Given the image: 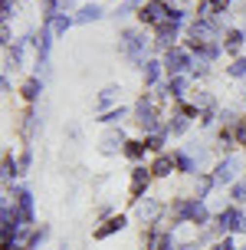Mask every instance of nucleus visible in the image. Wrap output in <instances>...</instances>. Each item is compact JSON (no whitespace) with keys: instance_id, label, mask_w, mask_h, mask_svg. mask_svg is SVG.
<instances>
[{"instance_id":"42","label":"nucleus","mask_w":246,"mask_h":250,"mask_svg":"<svg viewBox=\"0 0 246 250\" xmlns=\"http://www.w3.org/2000/svg\"><path fill=\"white\" fill-rule=\"evenodd\" d=\"M210 250H236V244H233V237H220L217 244H210Z\"/></svg>"},{"instance_id":"12","label":"nucleus","mask_w":246,"mask_h":250,"mask_svg":"<svg viewBox=\"0 0 246 250\" xmlns=\"http://www.w3.org/2000/svg\"><path fill=\"white\" fill-rule=\"evenodd\" d=\"M243 43H246V30L243 26H230L227 37H223V53L230 60H236V56H243Z\"/></svg>"},{"instance_id":"35","label":"nucleus","mask_w":246,"mask_h":250,"mask_svg":"<svg viewBox=\"0 0 246 250\" xmlns=\"http://www.w3.org/2000/svg\"><path fill=\"white\" fill-rule=\"evenodd\" d=\"M227 76H233V79H246V56H236V60L227 66Z\"/></svg>"},{"instance_id":"5","label":"nucleus","mask_w":246,"mask_h":250,"mask_svg":"<svg viewBox=\"0 0 246 250\" xmlns=\"http://www.w3.org/2000/svg\"><path fill=\"white\" fill-rule=\"evenodd\" d=\"M240 168H243V162L230 151V155H223L220 162L213 165V171H210V175H213L217 188H233L236 181H240Z\"/></svg>"},{"instance_id":"11","label":"nucleus","mask_w":246,"mask_h":250,"mask_svg":"<svg viewBox=\"0 0 246 250\" xmlns=\"http://www.w3.org/2000/svg\"><path fill=\"white\" fill-rule=\"evenodd\" d=\"M164 60H158V56H151V60L141 66V79H145V89H158L161 83H164Z\"/></svg>"},{"instance_id":"26","label":"nucleus","mask_w":246,"mask_h":250,"mask_svg":"<svg viewBox=\"0 0 246 250\" xmlns=\"http://www.w3.org/2000/svg\"><path fill=\"white\" fill-rule=\"evenodd\" d=\"M217 188V181H213V175H207V171H200L197 175V181H194V198H200V201H207V194Z\"/></svg>"},{"instance_id":"36","label":"nucleus","mask_w":246,"mask_h":250,"mask_svg":"<svg viewBox=\"0 0 246 250\" xmlns=\"http://www.w3.org/2000/svg\"><path fill=\"white\" fill-rule=\"evenodd\" d=\"M240 119H243V115L233 112V109H220V125H223V128H236Z\"/></svg>"},{"instance_id":"30","label":"nucleus","mask_w":246,"mask_h":250,"mask_svg":"<svg viewBox=\"0 0 246 250\" xmlns=\"http://www.w3.org/2000/svg\"><path fill=\"white\" fill-rule=\"evenodd\" d=\"M145 145H148L151 155H161L164 145H168V128H164V132H154V135H145Z\"/></svg>"},{"instance_id":"10","label":"nucleus","mask_w":246,"mask_h":250,"mask_svg":"<svg viewBox=\"0 0 246 250\" xmlns=\"http://www.w3.org/2000/svg\"><path fill=\"white\" fill-rule=\"evenodd\" d=\"M164 211H168V208H164L161 201H151V198H145V201H138V204H135V214L145 221L148 227L161 224V221H164Z\"/></svg>"},{"instance_id":"47","label":"nucleus","mask_w":246,"mask_h":250,"mask_svg":"<svg viewBox=\"0 0 246 250\" xmlns=\"http://www.w3.org/2000/svg\"><path fill=\"white\" fill-rule=\"evenodd\" d=\"M213 3H217L220 10H230V7H233V0H213Z\"/></svg>"},{"instance_id":"39","label":"nucleus","mask_w":246,"mask_h":250,"mask_svg":"<svg viewBox=\"0 0 246 250\" xmlns=\"http://www.w3.org/2000/svg\"><path fill=\"white\" fill-rule=\"evenodd\" d=\"M230 198H233V204H246V181H243V178L230 188Z\"/></svg>"},{"instance_id":"2","label":"nucleus","mask_w":246,"mask_h":250,"mask_svg":"<svg viewBox=\"0 0 246 250\" xmlns=\"http://www.w3.org/2000/svg\"><path fill=\"white\" fill-rule=\"evenodd\" d=\"M118 46H122V53H125V60L132 62V66H145L151 56H148V50L154 46V40H148L145 37V30H135V26H125L122 33H118Z\"/></svg>"},{"instance_id":"8","label":"nucleus","mask_w":246,"mask_h":250,"mask_svg":"<svg viewBox=\"0 0 246 250\" xmlns=\"http://www.w3.org/2000/svg\"><path fill=\"white\" fill-rule=\"evenodd\" d=\"M154 175H151V165H135L132 168V204L148 198V188H151Z\"/></svg>"},{"instance_id":"18","label":"nucleus","mask_w":246,"mask_h":250,"mask_svg":"<svg viewBox=\"0 0 246 250\" xmlns=\"http://www.w3.org/2000/svg\"><path fill=\"white\" fill-rule=\"evenodd\" d=\"M53 40H56L53 26L43 23V26H39V37H37V62H49V53H53Z\"/></svg>"},{"instance_id":"6","label":"nucleus","mask_w":246,"mask_h":250,"mask_svg":"<svg viewBox=\"0 0 246 250\" xmlns=\"http://www.w3.org/2000/svg\"><path fill=\"white\" fill-rule=\"evenodd\" d=\"M161 60H164V73H168V76H190L194 53L187 50V46H171Z\"/></svg>"},{"instance_id":"24","label":"nucleus","mask_w":246,"mask_h":250,"mask_svg":"<svg viewBox=\"0 0 246 250\" xmlns=\"http://www.w3.org/2000/svg\"><path fill=\"white\" fill-rule=\"evenodd\" d=\"M145 151H148V145H145V138H128V145H125V158L128 162H135V165H141V158H145Z\"/></svg>"},{"instance_id":"4","label":"nucleus","mask_w":246,"mask_h":250,"mask_svg":"<svg viewBox=\"0 0 246 250\" xmlns=\"http://www.w3.org/2000/svg\"><path fill=\"white\" fill-rule=\"evenodd\" d=\"M138 23L148 26V30H158L161 23H168V17H171V3L168 0H148L138 7Z\"/></svg>"},{"instance_id":"14","label":"nucleus","mask_w":246,"mask_h":250,"mask_svg":"<svg viewBox=\"0 0 246 250\" xmlns=\"http://www.w3.org/2000/svg\"><path fill=\"white\" fill-rule=\"evenodd\" d=\"M39 128H43V115H39L37 105H26V112H23V122H20V132H23L26 142H33V135H37Z\"/></svg>"},{"instance_id":"29","label":"nucleus","mask_w":246,"mask_h":250,"mask_svg":"<svg viewBox=\"0 0 246 250\" xmlns=\"http://www.w3.org/2000/svg\"><path fill=\"white\" fill-rule=\"evenodd\" d=\"M236 145V135H233V128H217V148L223 151V155H230V148Z\"/></svg>"},{"instance_id":"17","label":"nucleus","mask_w":246,"mask_h":250,"mask_svg":"<svg viewBox=\"0 0 246 250\" xmlns=\"http://www.w3.org/2000/svg\"><path fill=\"white\" fill-rule=\"evenodd\" d=\"M125 145H128V135L122 132V125H112L109 132L102 135V151H125Z\"/></svg>"},{"instance_id":"21","label":"nucleus","mask_w":246,"mask_h":250,"mask_svg":"<svg viewBox=\"0 0 246 250\" xmlns=\"http://www.w3.org/2000/svg\"><path fill=\"white\" fill-rule=\"evenodd\" d=\"M210 221H213V217H210L207 204H204L200 198H194V201H190V224L204 230V227H210Z\"/></svg>"},{"instance_id":"22","label":"nucleus","mask_w":246,"mask_h":250,"mask_svg":"<svg viewBox=\"0 0 246 250\" xmlns=\"http://www.w3.org/2000/svg\"><path fill=\"white\" fill-rule=\"evenodd\" d=\"M220 56H223V43H207V46H200V50L194 53V60L204 62V66H213Z\"/></svg>"},{"instance_id":"1","label":"nucleus","mask_w":246,"mask_h":250,"mask_svg":"<svg viewBox=\"0 0 246 250\" xmlns=\"http://www.w3.org/2000/svg\"><path fill=\"white\" fill-rule=\"evenodd\" d=\"M158 105H161V102L154 99V92H141V96H138V102L132 105V119H135V125L141 128V138L168 128V122H161L164 115H161Z\"/></svg>"},{"instance_id":"28","label":"nucleus","mask_w":246,"mask_h":250,"mask_svg":"<svg viewBox=\"0 0 246 250\" xmlns=\"http://www.w3.org/2000/svg\"><path fill=\"white\" fill-rule=\"evenodd\" d=\"M128 115H132V109L118 105V109H109V112H102V115H98V122H102V125H109V128H112V125H122L125 119H128Z\"/></svg>"},{"instance_id":"19","label":"nucleus","mask_w":246,"mask_h":250,"mask_svg":"<svg viewBox=\"0 0 246 250\" xmlns=\"http://www.w3.org/2000/svg\"><path fill=\"white\" fill-rule=\"evenodd\" d=\"M43 86H46V79H39V76H30V79H23L20 96H23L26 105H37V102H39V92H43Z\"/></svg>"},{"instance_id":"43","label":"nucleus","mask_w":246,"mask_h":250,"mask_svg":"<svg viewBox=\"0 0 246 250\" xmlns=\"http://www.w3.org/2000/svg\"><path fill=\"white\" fill-rule=\"evenodd\" d=\"M30 165H33V148L26 145V148H23V155H20V168H23V171H30Z\"/></svg>"},{"instance_id":"50","label":"nucleus","mask_w":246,"mask_h":250,"mask_svg":"<svg viewBox=\"0 0 246 250\" xmlns=\"http://www.w3.org/2000/svg\"><path fill=\"white\" fill-rule=\"evenodd\" d=\"M236 250H246V247H236Z\"/></svg>"},{"instance_id":"9","label":"nucleus","mask_w":246,"mask_h":250,"mask_svg":"<svg viewBox=\"0 0 246 250\" xmlns=\"http://www.w3.org/2000/svg\"><path fill=\"white\" fill-rule=\"evenodd\" d=\"M177 40H181V23H174V20H168V23H161L158 30H154V50L168 53L171 46H181Z\"/></svg>"},{"instance_id":"48","label":"nucleus","mask_w":246,"mask_h":250,"mask_svg":"<svg viewBox=\"0 0 246 250\" xmlns=\"http://www.w3.org/2000/svg\"><path fill=\"white\" fill-rule=\"evenodd\" d=\"M132 3H135V7H141V3H148V0H132Z\"/></svg>"},{"instance_id":"15","label":"nucleus","mask_w":246,"mask_h":250,"mask_svg":"<svg viewBox=\"0 0 246 250\" xmlns=\"http://www.w3.org/2000/svg\"><path fill=\"white\" fill-rule=\"evenodd\" d=\"M174 162H177L181 175H200V162L190 148H174Z\"/></svg>"},{"instance_id":"27","label":"nucleus","mask_w":246,"mask_h":250,"mask_svg":"<svg viewBox=\"0 0 246 250\" xmlns=\"http://www.w3.org/2000/svg\"><path fill=\"white\" fill-rule=\"evenodd\" d=\"M49 26H53V33H56V37H66V33L76 26V13H56Z\"/></svg>"},{"instance_id":"46","label":"nucleus","mask_w":246,"mask_h":250,"mask_svg":"<svg viewBox=\"0 0 246 250\" xmlns=\"http://www.w3.org/2000/svg\"><path fill=\"white\" fill-rule=\"evenodd\" d=\"M76 10V0H62V13H73Z\"/></svg>"},{"instance_id":"38","label":"nucleus","mask_w":246,"mask_h":250,"mask_svg":"<svg viewBox=\"0 0 246 250\" xmlns=\"http://www.w3.org/2000/svg\"><path fill=\"white\" fill-rule=\"evenodd\" d=\"M217 122H220V109H204V112H200V125H204V128H213Z\"/></svg>"},{"instance_id":"37","label":"nucleus","mask_w":246,"mask_h":250,"mask_svg":"<svg viewBox=\"0 0 246 250\" xmlns=\"http://www.w3.org/2000/svg\"><path fill=\"white\" fill-rule=\"evenodd\" d=\"M190 102H194L200 112H204V109H217V102H213V96H210V92H197V96H194Z\"/></svg>"},{"instance_id":"40","label":"nucleus","mask_w":246,"mask_h":250,"mask_svg":"<svg viewBox=\"0 0 246 250\" xmlns=\"http://www.w3.org/2000/svg\"><path fill=\"white\" fill-rule=\"evenodd\" d=\"M13 43H17V40H13V33H10V23H0V46L10 50Z\"/></svg>"},{"instance_id":"44","label":"nucleus","mask_w":246,"mask_h":250,"mask_svg":"<svg viewBox=\"0 0 246 250\" xmlns=\"http://www.w3.org/2000/svg\"><path fill=\"white\" fill-rule=\"evenodd\" d=\"M109 217H112V208H109V204H102V208H98V221H109Z\"/></svg>"},{"instance_id":"23","label":"nucleus","mask_w":246,"mask_h":250,"mask_svg":"<svg viewBox=\"0 0 246 250\" xmlns=\"http://www.w3.org/2000/svg\"><path fill=\"white\" fill-rule=\"evenodd\" d=\"M102 17H105V10H102L98 3H82V7L76 10V23H95Z\"/></svg>"},{"instance_id":"32","label":"nucleus","mask_w":246,"mask_h":250,"mask_svg":"<svg viewBox=\"0 0 246 250\" xmlns=\"http://www.w3.org/2000/svg\"><path fill=\"white\" fill-rule=\"evenodd\" d=\"M217 13H220V7H217L213 0H200V3H197V10H194V17H197V20H213Z\"/></svg>"},{"instance_id":"20","label":"nucleus","mask_w":246,"mask_h":250,"mask_svg":"<svg viewBox=\"0 0 246 250\" xmlns=\"http://www.w3.org/2000/svg\"><path fill=\"white\" fill-rule=\"evenodd\" d=\"M23 175V168H20V158H13L10 151L3 155V171H0V178H3V185L10 188V185H17V178Z\"/></svg>"},{"instance_id":"45","label":"nucleus","mask_w":246,"mask_h":250,"mask_svg":"<svg viewBox=\"0 0 246 250\" xmlns=\"http://www.w3.org/2000/svg\"><path fill=\"white\" fill-rule=\"evenodd\" d=\"M0 86H3V92H13V86H10V76H7V73L0 76Z\"/></svg>"},{"instance_id":"34","label":"nucleus","mask_w":246,"mask_h":250,"mask_svg":"<svg viewBox=\"0 0 246 250\" xmlns=\"http://www.w3.org/2000/svg\"><path fill=\"white\" fill-rule=\"evenodd\" d=\"M49 237V227L46 224H39V227H33V234H30V244H26V250H39L43 247V240Z\"/></svg>"},{"instance_id":"33","label":"nucleus","mask_w":246,"mask_h":250,"mask_svg":"<svg viewBox=\"0 0 246 250\" xmlns=\"http://www.w3.org/2000/svg\"><path fill=\"white\" fill-rule=\"evenodd\" d=\"M39 10H43V23H53V17L62 13V0H39Z\"/></svg>"},{"instance_id":"31","label":"nucleus","mask_w":246,"mask_h":250,"mask_svg":"<svg viewBox=\"0 0 246 250\" xmlns=\"http://www.w3.org/2000/svg\"><path fill=\"white\" fill-rule=\"evenodd\" d=\"M115 92H118L115 86H105L102 92H98V102H95L98 112H109V109H115Z\"/></svg>"},{"instance_id":"41","label":"nucleus","mask_w":246,"mask_h":250,"mask_svg":"<svg viewBox=\"0 0 246 250\" xmlns=\"http://www.w3.org/2000/svg\"><path fill=\"white\" fill-rule=\"evenodd\" d=\"M233 135H236V145H243L246 148V115L236 122V128H233Z\"/></svg>"},{"instance_id":"7","label":"nucleus","mask_w":246,"mask_h":250,"mask_svg":"<svg viewBox=\"0 0 246 250\" xmlns=\"http://www.w3.org/2000/svg\"><path fill=\"white\" fill-rule=\"evenodd\" d=\"M10 198H13V204L23 211L26 224H30V227L37 224V217H33V191H30L26 185H10V188H7V201H10Z\"/></svg>"},{"instance_id":"16","label":"nucleus","mask_w":246,"mask_h":250,"mask_svg":"<svg viewBox=\"0 0 246 250\" xmlns=\"http://www.w3.org/2000/svg\"><path fill=\"white\" fill-rule=\"evenodd\" d=\"M125 224H128V217H125V214H112L109 221H102V224L92 230V237H95V240H105V237H112V234L125 230Z\"/></svg>"},{"instance_id":"49","label":"nucleus","mask_w":246,"mask_h":250,"mask_svg":"<svg viewBox=\"0 0 246 250\" xmlns=\"http://www.w3.org/2000/svg\"><path fill=\"white\" fill-rule=\"evenodd\" d=\"M59 250H69V244H62V247H59Z\"/></svg>"},{"instance_id":"3","label":"nucleus","mask_w":246,"mask_h":250,"mask_svg":"<svg viewBox=\"0 0 246 250\" xmlns=\"http://www.w3.org/2000/svg\"><path fill=\"white\" fill-rule=\"evenodd\" d=\"M213 230L220 237H233V234H246V214L240 204H227L223 211H217L213 217Z\"/></svg>"},{"instance_id":"25","label":"nucleus","mask_w":246,"mask_h":250,"mask_svg":"<svg viewBox=\"0 0 246 250\" xmlns=\"http://www.w3.org/2000/svg\"><path fill=\"white\" fill-rule=\"evenodd\" d=\"M187 128H190V115H184V112L174 109L171 119H168V135H184Z\"/></svg>"},{"instance_id":"13","label":"nucleus","mask_w":246,"mask_h":250,"mask_svg":"<svg viewBox=\"0 0 246 250\" xmlns=\"http://www.w3.org/2000/svg\"><path fill=\"white\" fill-rule=\"evenodd\" d=\"M177 171V162H174V151H161L151 158V175L154 178H171Z\"/></svg>"}]
</instances>
